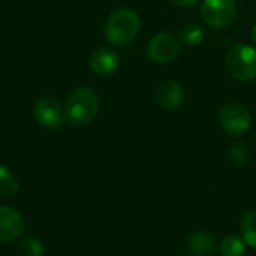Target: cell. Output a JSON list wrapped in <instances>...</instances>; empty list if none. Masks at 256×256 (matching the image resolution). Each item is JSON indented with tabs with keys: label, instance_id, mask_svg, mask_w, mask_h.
Instances as JSON below:
<instances>
[{
	"label": "cell",
	"instance_id": "d6986e66",
	"mask_svg": "<svg viewBox=\"0 0 256 256\" xmlns=\"http://www.w3.org/2000/svg\"><path fill=\"white\" fill-rule=\"evenodd\" d=\"M250 39H252V42L256 45V24L254 26V28H252V32H250Z\"/></svg>",
	"mask_w": 256,
	"mask_h": 256
},
{
	"label": "cell",
	"instance_id": "e0dca14e",
	"mask_svg": "<svg viewBox=\"0 0 256 256\" xmlns=\"http://www.w3.org/2000/svg\"><path fill=\"white\" fill-rule=\"evenodd\" d=\"M230 159L237 165H243L249 160V147L244 142H237L230 148Z\"/></svg>",
	"mask_w": 256,
	"mask_h": 256
},
{
	"label": "cell",
	"instance_id": "6da1fadb",
	"mask_svg": "<svg viewBox=\"0 0 256 256\" xmlns=\"http://www.w3.org/2000/svg\"><path fill=\"white\" fill-rule=\"evenodd\" d=\"M64 118L72 126H87L90 124L99 112V96L87 86L74 88L63 106Z\"/></svg>",
	"mask_w": 256,
	"mask_h": 256
},
{
	"label": "cell",
	"instance_id": "277c9868",
	"mask_svg": "<svg viewBox=\"0 0 256 256\" xmlns=\"http://www.w3.org/2000/svg\"><path fill=\"white\" fill-rule=\"evenodd\" d=\"M219 123L231 136H243L248 134L252 124V116L249 108L242 102H230L222 106L219 112Z\"/></svg>",
	"mask_w": 256,
	"mask_h": 256
},
{
	"label": "cell",
	"instance_id": "8992f818",
	"mask_svg": "<svg viewBox=\"0 0 256 256\" xmlns=\"http://www.w3.org/2000/svg\"><path fill=\"white\" fill-rule=\"evenodd\" d=\"M180 51V40L171 32H160L154 34L147 45V56L152 62L165 64L172 62Z\"/></svg>",
	"mask_w": 256,
	"mask_h": 256
},
{
	"label": "cell",
	"instance_id": "8fae6325",
	"mask_svg": "<svg viewBox=\"0 0 256 256\" xmlns=\"http://www.w3.org/2000/svg\"><path fill=\"white\" fill-rule=\"evenodd\" d=\"M189 252L192 256H216V238L206 231H196L189 238Z\"/></svg>",
	"mask_w": 256,
	"mask_h": 256
},
{
	"label": "cell",
	"instance_id": "7a4b0ae2",
	"mask_svg": "<svg viewBox=\"0 0 256 256\" xmlns=\"http://www.w3.org/2000/svg\"><path fill=\"white\" fill-rule=\"evenodd\" d=\"M141 27L140 15L135 9L120 8L116 9L104 26L105 39L114 46H126L135 40Z\"/></svg>",
	"mask_w": 256,
	"mask_h": 256
},
{
	"label": "cell",
	"instance_id": "3957f363",
	"mask_svg": "<svg viewBox=\"0 0 256 256\" xmlns=\"http://www.w3.org/2000/svg\"><path fill=\"white\" fill-rule=\"evenodd\" d=\"M226 70L237 81L256 78V48L246 44H236L226 54Z\"/></svg>",
	"mask_w": 256,
	"mask_h": 256
},
{
	"label": "cell",
	"instance_id": "ac0fdd59",
	"mask_svg": "<svg viewBox=\"0 0 256 256\" xmlns=\"http://www.w3.org/2000/svg\"><path fill=\"white\" fill-rule=\"evenodd\" d=\"M176 4H178V6H182V8H189V6H194V4H196L200 0H172Z\"/></svg>",
	"mask_w": 256,
	"mask_h": 256
},
{
	"label": "cell",
	"instance_id": "30bf717a",
	"mask_svg": "<svg viewBox=\"0 0 256 256\" xmlns=\"http://www.w3.org/2000/svg\"><path fill=\"white\" fill-rule=\"evenodd\" d=\"M156 102L168 111L178 110L184 102V88L178 81H162L156 90Z\"/></svg>",
	"mask_w": 256,
	"mask_h": 256
},
{
	"label": "cell",
	"instance_id": "9c48e42d",
	"mask_svg": "<svg viewBox=\"0 0 256 256\" xmlns=\"http://www.w3.org/2000/svg\"><path fill=\"white\" fill-rule=\"evenodd\" d=\"M26 228L24 218L12 207H0V242L9 243L16 240Z\"/></svg>",
	"mask_w": 256,
	"mask_h": 256
},
{
	"label": "cell",
	"instance_id": "ba28073f",
	"mask_svg": "<svg viewBox=\"0 0 256 256\" xmlns=\"http://www.w3.org/2000/svg\"><path fill=\"white\" fill-rule=\"evenodd\" d=\"M90 69L99 76H110L120 68V56L114 48L99 46L88 58Z\"/></svg>",
	"mask_w": 256,
	"mask_h": 256
},
{
	"label": "cell",
	"instance_id": "52a82bcc",
	"mask_svg": "<svg viewBox=\"0 0 256 256\" xmlns=\"http://www.w3.org/2000/svg\"><path fill=\"white\" fill-rule=\"evenodd\" d=\"M33 114L36 122L44 129H50V130L58 129L64 120L63 106L57 99L51 96H40L34 104Z\"/></svg>",
	"mask_w": 256,
	"mask_h": 256
},
{
	"label": "cell",
	"instance_id": "2e32d148",
	"mask_svg": "<svg viewBox=\"0 0 256 256\" xmlns=\"http://www.w3.org/2000/svg\"><path fill=\"white\" fill-rule=\"evenodd\" d=\"M18 250H20L21 256H42L44 246L39 240H36L33 237H27L21 242Z\"/></svg>",
	"mask_w": 256,
	"mask_h": 256
},
{
	"label": "cell",
	"instance_id": "5b68a950",
	"mask_svg": "<svg viewBox=\"0 0 256 256\" xmlns=\"http://www.w3.org/2000/svg\"><path fill=\"white\" fill-rule=\"evenodd\" d=\"M237 14L234 0H204L201 4V18L212 27L230 26Z\"/></svg>",
	"mask_w": 256,
	"mask_h": 256
},
{
	"label": "cell",
	"instance_id": "7c38bea8",
	"mask_svg": "<svg viewBox=\"0 0 256 256\" xmlns=\"http://www.w3.org/2000/svg\"><path fill=\"white\" fill-rule=\"evenodd\" d=\"M240 230L246 244L256 248V210H250L243 214L240 220Z\"/></svg>",
	"mask_w": 256,
	"mask_h": 256
},
{
	"label": "cell",
	"instance_id": "9a60e30c",
	"mask_svg": "<svg viewBox=\"0 0 256 256\" xmlns=\"http://www.w3.org/2000/svg\"><path fill=\"white\" fill-rule=\"evenodd\" d=\"M182 39H183L184 44H188V45H190V46L198 45V44H201L202 39H204V30H202V27L198 26V24H189V26H186V27L183 28V32H182Z\"/></svg>",
	"mask_w": 256,
	"mask_h": 256
},
{
	"label": "cell",
	"instance_id": "4fadbf2b",
	"mask_svg": "<svg viewBox=\"0 0 256 256\" xmlns=\"http://www.w3.org/2000/svg\"><path fill=\"white\" fill-rule=\"evenodd\" d=\"M16 192H18L16 178L6 166L0 165V198L9 200V198L15 196Z\"/></svg>",
	"mask_w": 256,
	"mask_h": 256
},
{
	"label": "cell",
	"instance_id": "5bb4252c",
	"mask_svg": "<svg viewBox=\"0 0 256 256\" xmlns=\"http://www.w3.org/2000/svg\"><path fill=\"white\" fill-rule=\"evenodd\" d=\"M220 252L224 256H243L246 254V243L237 236H226L220 243Z\"/></svg>",
	"mask_w": 256,
	"mask_h": 256
}]
</instances>
